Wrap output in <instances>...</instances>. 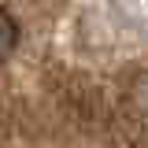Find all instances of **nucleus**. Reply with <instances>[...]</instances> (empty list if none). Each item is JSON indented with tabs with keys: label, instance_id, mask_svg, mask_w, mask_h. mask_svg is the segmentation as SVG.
Returning <instances> with one entry per match:
<instances>
[{
	"label": "nucleus",
	"instance_id": "1",
	"mask_svg": "<svg viewBox=\"0 0 148 148\" xmlns=\"http://www.w3.org/2000/svg\"><path fill=\"white\" fill-rule=\"evenodd\" d=\"M126 111L148 126V71H133L126 82Z\"/></svg>",
	"mask_w": 148,
	"mask_h": 148
},
{
	"label": "nucleus",
	"instance_id": "2",
	"mask_svg": "<svg viewBox=\"0 0 148 148\" xmlns=\"http://www.w3.org/2000/svg\"><path fill=\"white\" fill-rule=\"evenodd\" d=\"M15 41H18V22L8 15V8H0V59H8Z\"/></svg>",
	"mask_w": 148,
	"mask_h": 148
}]
</instances>
